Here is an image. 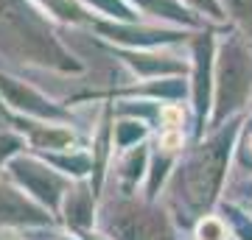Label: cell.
<instances>
[{
  "label": "cell",
  "mask_w": 252,
  "mask_h": 240,
  "mask_svg": "<svg viewBox=\"0 0 252 240\" xmlns=\"http://www.w3.org/2000/svg\"><path fill=\"white\" fill-rule=\"evenodd\" d=\"M67 221L76 229H84L93 223V196L84 187H79L76 193H67Z\"/></svg>",
  "instance_id": "ba28073f"
},
{
  "label": "cell",
  "mask_w": 252,
  "mask_h": 240,
  "mask_svg": "<svg viewBox=\"0 0 252 240\" xmlns=\"http://www.w3.org/2000/svg\"><path fill=\"white\" fill-rule=\"evenodd\" d=\"M11 170H14V176L28 187V193H34L39 201H45L51 210H56L59 198L64 196V187H67L64 179L59 176L56 170L45 168V165H36V162H26V160L14 162Z\"/></svg>",
  "instance_id": "5b68a950"
},
{
  "label": "cell",
  "mask_w": 252,
  "mask_h": 240,
  "mask_svg": "<svg viewBox=\"0 0 252 240\" xmlns=\"http://www.w3.org/2000/svg\"><path fill=\"white\" fill-rule=\"evenodd\" d=\"M84 240H104L101 235H84Z\"/></svg>",
  "instance_id": "5bb4252c"
},
{
  "label": "cell",
  "mask_w": 252,
  "mask_h": 240,
  "mask_svg": "<svg viewBox=\"0 0 252 240\" xmlns=\"http://www.w3.org/2000/svg\"><path fill=\"white\" fill-rule=\"evenodd\" d=\"M250 145H252V142H250Z\"/></svg>",
  "instance_id": "9a60e30c"
},
{
  "label": "cell",
  "mask_w": 252,
  "mask_h": 240,
  "mask_svg": "<svg viewBox=\"0 0 252 240\" xmlns=\"http://www.w3.org/2000/svg\"><path fill=\"white\" fill-rule=\"evenodd\" d=\"M250 84H252L250 53L244 51V45L230 42L221 53V64H219V112H216L219 120L241 107L244 98L250 95Z\"/></svg>",
  "instance_id": "3957f363"
},
{
  "label": "cell",
  "mask_w": 252,
  "mask_h": 240,
  "mask_svg": "<svg viewBox=\"0 0 252 240\" xmlns=\"http://www.w3.org/2000/svg\"><path fill=\"white\" fill-rule=\"evenodd\" d=\"M48 215L31 204L20 190H11L9 185H0V223H45Z\"/></svg>",
  "instance_id": "8992f818"
},
{
  "label": "cell",
  "mask_w": 252,
  "mask_h": 240,
  "mask_svg": "<svg viewBox=\"0 0 252 240\" xmlns=\"http://www.w3.org/2000/svg\"><path fill=\"white\" fill-rule=\"evenodd\" d=\"M112 240H171V229L160 213L137 204H118L109 215Z\"/></svg>",
  "instance_id": "277c9868"
},
{
  "label": "cell",
  "mask_w": 252,
  "mask_h": 240,
  "mask_svg": "<svg viewBox=\"0 0 252 240\" xmlns=\"http://www.w3.org/2000/svg\"><path fill=\"white\" fill-rule=\"evenodd\" d=\"M196 6H199V9H207V11H210V17H221L216 0H196Z\"/></svg>",
  "instance_id": "7c38bea8"
},
{
  "label": "cell",
  "mask_w": 252,
  "mask_h": 240,
  "mask_svg": "<svg viewBox=\"0 0 252 240\" xmlns=\"http://www.w3.org/2000/svg\"><path fill=\"white\" fill-rule=\"evenodd\" d=\"M230 134H219L207 140L193 157L180 168V196L188 201V207H207L219 190V182L224 176L227 165V148Z\"/></svg>",
  "instance_id": "7a4b0ae2"
},
{
  "label": "cell",
  "mask_w": 252,
  "mask_h": 240,
  "mask_svg": "<svg viewBox=\"0 0 252 240\" xmlns=\"http://www.w3.org/2000/svg\"><path fill=\"white\" fill-rule=\"evenodd\" d=\"M14 148H20V140L17 137H11V134H3V137H0V162L6 160Z\"/></svg>",
  "instance_id": "8fae6325"
},
{
  "label": "cell",
  "mask_w": 252,
  "mask_h": 240,
  "mask_svg": "<svg viewBox=\"0 0 252 240\" xmlns=\"http://www.w3.org/2000/svg\"><path fill=\"white\" fill-rule=\"evenodd\" d=\"M0 48L14 56H28L31 62L56 64L64 70L79 67L23 0H0Z\"/></svg>",
  "instance_id": "6da1fadb"
},
{
  "label": "cell",
  "mask_w": 252,
  "mask_h": 240,
  "mask_svg": "<svg viewBox=\"0 0 252 240\" xmlns=\"http://www.w3.org/2000/svg\"><path fill=\"white\" fill-rule=\"evenodd\" d=\"M196 235H199V240H221L224 238V223L216 221V218H205L199 223Z\"/></svg>",
  "instance_id": "30bf717a"
},
{
  "label": "cell",
  "mask_w": 252,
  "mask_h": 240,
  "mask_svg": "<svg viewBox=\"0 0 252 240\" xmlns=\"http://www.w3.org/2000/svg\"><path fill=\"white\" fill-rule=\"evenodd\" d=\"M146 11H154V14H165V17H174V20H188L190 17L185 14V9H180L174 0H137Z\"/></svg>",
  "instance_id": "9c48e42d"
},
{
  "label": "cell",
  "mask_w": 252,
  "mask_h": 240,
  "mask_svg": "<svg viewBox=\"0 0 252 240\" xmlns=\"http://www.w3.org/2000/svg\"><path fill=\"white\" fill-rule=\"evenodd\" d=\"M137 157H140V151L132 154V165H129V168H135V160H137ZM126 176H129V179H137V176H140V170H126Z\"/></svg>",
  "instance_id": "4fadbf2b"
},
{
  "label": "cell",
  "mask_w": 252,
  "mask_h": 240,
  "mask_svg": "<svg viewBox=\"0 0 252 240\" xmlns=\"http://www.w3.org/2000/svg\"><path fill=\"white\" fill-rule=\"evenodd\" d=\"M0 89L6 92V98L14 104V107L20 109H28L31 115H39V117H62V109L51 107L45 98H39L34 89L23 87V84H17L14 79H9V76H0Z\"/></svg>",
  "instance_id": "52a82bcc"
}]
</instances>
